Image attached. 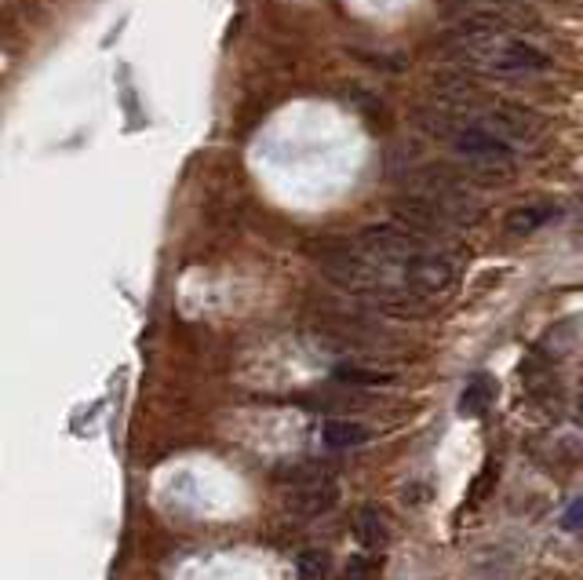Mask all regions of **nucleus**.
<instances>
[{"mask_svg":"<svg viewBox=\"0 0 583 580\" xmlns=\"http://www.w3.org/2000/svg\"><path fill=\"white\" fill-rule=\"evenodd\" d=\"M448 56L474 66L482 73L496 77H533L551 70V56L540 45L511 33L500 22H460V30L448 37Z\"/></svg>","mask_w":583,"mask_h":580,"instance_id":"nucleus-1","label":"nucleus"},{"mask_svg":"<svg viewBox=\"0 0 583 580\" xmlns=\"http://www.w3.org/2000/svg\"><path fill=\"white\" fill-rule=\"evenodd\" d=\"M281 482H288V508L296 511V515L317 519L325 515V511H333L339 500V485L325 464H299L285 471Z\"/></svg>","mask_w":583,"mask_h":580,"instance_id":"nucleus-2","label":"nucleus"},{"mask_svg":"<svg viewBox=\"0 0 583 580\" xmlns=\"http://www.w3.org/2000/svg\"><path fill=\"white\" fill-rule=\"evenodd\" d=\"M354 533H357V540H362L365 551H383V548H387V540H391L387 522H383V515L376 508L357 511V515H354Z\"/></svg>","mask_w":583,"mask_h":580,"instance_id":"nucleus-3","label":"nucleus"},{"mask_svg":"<svg viewBox=\"0 0 583 580\" xmlns=\"http://www.w3.org/2000/svg\"><path fill=\"white\" fill-rule=\"evenodd\" d=\"M322 439L328 450H357V445L368 442V427L357 424V420H328L322 427Z\"/></svg>","mask_w":583,"mask_h":580,"instance_id":"nucleus-4","label":"nucleus"},{"mask_svg":"<svg viewBox=\"0 0 583 580\" xmlns=\"http://www.w3.org/2000/svg\"><path fill=\"white\" fill-rule=\"evenodd\" d=\"M562 208L559 205H525V208H514L507 216V230L511 234H533L540 227H547L551 219H559Z\"/></svg>","mask_w":583,"mask_h":580,"instance_id":"nucleus-5","label":"nucleus"},{"mask_svg":"<svg viewBox=\"0 0 583 580\" xmlns=\"http://www.w3.org/2000/svg\"><path fill=\"white\" fill-rule=\"evenodd\" d=\"M496 399V384L488 376H474L467 387L460 394V413L463 416H482L488 405Z\"/></svg>","mask_w":583,"mask_h":580,"instance_id":"nucleus-6","label":"nucleus"},{"mask_svg":"<svg viewBox=\"0 0 583 580\" xmlns=\"http://www.w3.org/2000/svg\"><path fill=\"white\" fill-rule=\"evenodd\" d=\"M336 380L339 384H357V387H387V384H394L391 373H379V368H365V365H339Z\"/></svg>","mask_w":583,"mask_h":580,"instance_id":"nucleus-7","label":"nucleus"},{"mask_svg":"<svg viewBox=\"0 0 583 580\" xmlns=\"http://www.w3.org/2000/svg\"><path fill=\"white\" fill-rule=\"evenodd\" d=\"M379 573V556H368V551H357L343 566V580H376Z\"/></svg>","mask_w":583,"mask_h":580,"instance_id":"nucleus-8","label":"nucleus"},{"mask_svg":"<svg viewBox=\"0 0 583 580\" xmlns=\"http://www.w3.org/2000/svg\"><path fill=\"white\" fill-rule=\"evenodd\" d=\"M328 577V559L325 551H303L296 562V580H325Z\"/></svg>","mask_w":583,"mask_h":580,"instance_id":"nucleus-9","label":"nucleus"},{"mask_svg":"<svg viewBox=\"0 0 583 580\" xmlns=\"http://www.w3.org/2000/svg\"><path fill=\"white\" fill-rule=\"evenodd\" d=\"M562 522L569 525V530H580V525H583V504H573V508H569Z\"/></svg>","mask_w":583,"mask_h":580,"instance_id":"nucleus-10","label":"nucleus"},{"mask_svg":"<svg viewBox=\"0 0 583 580\" xmlns=\"http://www.w3.org/2000/svg\"><path fill=\"white\" fill-rule=\"evenodd\" d=\"M576 416H580V424H583V387H580V399H576Z\"/></svg>","mask_w":583,"mask_h":580,"instance_id":"nucleus-11","label":"nucleus"}]
</instances>
